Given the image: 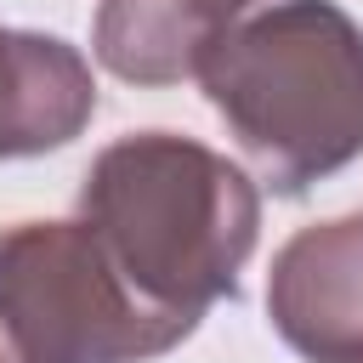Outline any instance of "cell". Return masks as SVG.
I'll return each instance as SVG.
<instances>
[{
  "label": "cell",
  "mask_w": 363,
  "mask_h": 363,
  "mask_svg": "<svg viewBox=\"0 0 363 363\" xmlns=\"http://www.w3.org/2000/svg\"><path fill=\"white\" fill-rule=\"evenodd\" d=\"M79 221L147 306L199 323L238 295L261 238V193L227 153L176 130H136L91 159Z\"/></svg>",
  "instance_id": "6da1fadb"
},
{
  "label": "cell",
  "mask_w": 363,
  "mask_h": 363,
  "mask_svg": "<svg viewBox=\"0 0 363 363\" xmlns=\"http://www.w3.org/2000/svg\"><path fill=\"white\" fill-rule=\"evenodd\" d=\"M199 85L284 199L363 153V28L335 0H272L233 23Z\"/></svg>",
  "instance_id": "7a4b0ae2"
},
{
  "label": "cell",
  "mask_w": 363,
  "mask_h": 363,
  "mask_svg": "<svg viewBox=\"0 0 363 363\" xmlns=\"http://www.w3.org/2000/svg\"><path fill=\"white\" fill-rule=\"evenodd\" d=\"M0 329L11 363H147L199 323L147 306L91 221L0 227Z\"/></svg>",
  "instance_id": "3957f363"
},
{
  "label": "cell",
  "mask_w": 363,
  "mask_h": 363,
  "mask_svg": "<svg viewBox=\"0 0 363 363\" xmlns=\"http://www.w3.org/2000/svg\"><path fill=\"white\" fill-rule=\"evenodd\" d=\"M267 318L306 363H363V216L301 227L272 255Z\"/></svg>",
  "instance_id": "277c9868"
},
{
  "label": "cell",
  "mask_w": 363,
  "mask_h": 363,
  "mask_svg": "<svg viewBox=\"0 0 363 363\" xmlns=\"http://www.w3.org/2000/svg\"><path fill=\"white\" fill-rule=\"evenodd\" d=\"M96 113L91 62L28 28H0V159H34L74 142Z\"/></svg>",
  "instance_id": "5b68a950"
},
{
  "label": "cell",
  "mask_w": 363,
  "mask_h": 363,
  "mask_svg": "<svg viewBox=\"0 0 363 363\" xmlns=\"http://www.w3.org/2000/svg\"><path fill=\"white\" fill-rule=\"evenodd\" d=\"M221 34L227 28L210 23L193 0H96L91 51L130 85H182L199 79Z\"/></svg>",
  "instance_id": "8992f818"
},
{
  "label": "cell",
  "mask_w": 363,
  "mask_h": 363,
  "mask_svg": "<svg viewBox=\"0 0 363 363\" xmlns=\"http://www.w3.org/2000/svg\"><path fill=\"white\" fill-rule=\"evenodd\" d=\"M193 6H199V11L210 17V23H221V28H233V17H238V11L250 6V0H193Z\"/></svg>",
  "instance_id": "52a82bcc"
},
{
  "label": "cell",
  "mask_w": 363,
  "mask_h": 363,
  "mask_svg": "<svg viewBox=\"0 0 363 363\" xmlns=\"http://www.w3.org/2000/svg\"><path fill=\"white\" fill-rule=\"evenodd\" d=\"M0 363H6V357H0Z\"/></svg>",
  "instance_id": "ba28073f"
}]
</instances>
